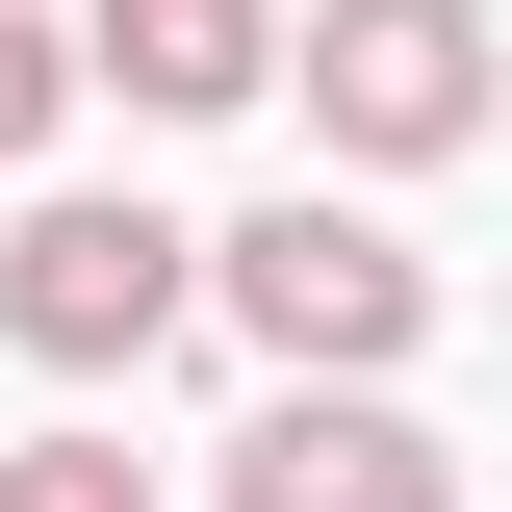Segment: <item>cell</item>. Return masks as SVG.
Returning a JSON list of instances; mask_svg holds the SVG:
<instances>
[{"mask_svg":"<svg viewBox=\"0 0 512 512\" xmlns=\"http://www.w3.org/2000/svg\"><path fill=\"white\" fill-rule=\"evenodd\" d=\"M205 282H231V333H256L282 384H384L410 333H436V256L384 231V205H333V180L256 205V231H205Z\"/></svg>","mask_w":512,"mask_h":512,"instance_id":"obj_1","label":"cell"},{"mask_svg":"<svg viewBox=\"0 0 512 512\" xmlns=\"http://www.w3.org/2000/svg\"><path fill=\"white\" fill-rule=\"evenodd\" d=\"M180 308H205V231H180V205H26V231H0V333H26L52 384L154 359Z\"/></svg>","mask_w":512,"mask_h":512,"instance_id":"obj_2","label":"cell"},{"mask_svg":"<svg viewBox=\"0 0 512 512\" xmlns=\"http://www.w3.org/2000/svg\"><path fill=\"white\" fill-rule=\"evenodd\" d=\"M308 103H333V154H384V180L461 154V128H487V0H333L308 26Z\"/></svg>","mask_w":512,"mask_h":512,"instance_id":"obj_3","label":"cell"},{"mask_svg":"<svg viewBox=\"0 0 512 512\" xmlns=\"http://www.w3.org/2000/svg\"><path fill=\"white\" fill-rule=\"evenodd\" d=\"M231 512H461V461L384 410V384H282L231 436Z\"/></svg>","mask_w":512,"mask_h":512,"instance_id":"obj_4","label":"cell"},{"mask_svg":"<svg viewBox=\"0 0 512 512\" xmlns=\"http://www.w3.org/2000/svg\"><path fill=\"white\" fill-rule=\"evenodd\" d=\"M77 52H103L154 128H205V103H256V77H282V0H103Z\"/></svg>","mask_w":512,"mask_h":512,"instance_id":"obj_5","label":"cell"},{"mask_svg":"<svg viewBox=\"0 0 512 512\" xmlns=\"http://www.w3.org/2000/svg\"><path fill=\"white\" fill-rule=\"evenodd\" d=\"M77 77H103V52H77L52 0H0V180H26V154H52V128H77Z\"/></svg>","mask_w":512,"mask_h":512,"instance_id":"obj_6","label":"cell"},{"mask_svg":"<svg viewBox=\"0 0 512 512\" xmlns=\"http://www.w3.org/2000/svg\"><path fill=\"white\" fill-rule=\"evenodd\" d=\"M0 512H154V461H128V436H26V461H0Z\"/></svg>","mask_w":512,"mask_h":512,"instance_id":"obj_7","label":"cell"}]
</instances>
